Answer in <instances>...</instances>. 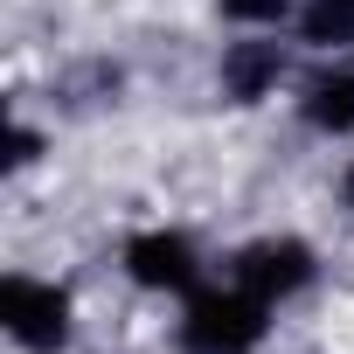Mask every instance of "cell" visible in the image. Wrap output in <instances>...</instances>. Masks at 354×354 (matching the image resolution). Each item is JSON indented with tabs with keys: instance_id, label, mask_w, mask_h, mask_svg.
<instances>
[{
	"instance_id": "6da1fadb",
	"label": "cell",
	"mask_w": 354,
	"mask_h": 354,
	"mask_svg": "<svg viewBox=\"0 0 354 354\" xmlns=\"http://www.w3.org/2000/svg\"><path fill=\"white\" fill-rule=\"evenodd\" d=\"M264 326H271V306L230 278V285H216V292H188L181 354H257Z\"/></svg>"
},
{
	"instance_id": "7a4b0ae2",
	"label": "cell",
	"mask_w": 354,
	"mask_h": 354,
	"mask_svg": "<svg viewBox=\"0 0 354 354\" xmlns=\"http://www.w3.org/2000/svg\"><path fill=\"white\" fill-rule=\"evenodd\" d=\"M0 326L28 354H56L70 340V292L49 278H21V271L0 278Z\"/></svg>"
},
{
	"instance_id": "3957f363",
	"label": "cell",
	"mask_w": 354,
	"mask_h": 354,
	"mask_svg": "<svg viewBox=\"0 0 354 354\" xmlns=\"http://www.w3.org/2000/svg\"><path fill=\"white\" fill-rule=\"evenodd\" d=\"M243 292H257L264 306H278V299H292V292H306L313 285V250L299 243V236H264V243H250V250H236V271H230Z\"/></svg>"
},
{
	"instance_id": "277c9868",
	"label": "cell",
	"mask_w": 354,
	"mask_h": 354,
	"mask_svg": "<svg viewBox=\"0 0 354 354\" xmlns=\"http://www.w3.org/2000/svg\"><path fill=\"white\" fill-rule=\"evenodd\" d=\"M125 271H132V285H146V292H195L202 257H195V243H188L181 230H146V236L125 243Z\"/></svg>"
},
{
	"instance_id": "5b68a950",
	"label": "cell",
	"mask_w": 354,
	"mask_h": 354,
	"mask_svg": "<svg viewBox=\"0 0 354 354\" xmlns=\"http://www.w3.org/2000/svg\"><path fill=\"white\" fill-rule=\"evenodd\" d=\"M278 77H285V49H278V42H230V49H223V91H230L236 104L271 97Z\"/></svg>"
},
{
	"instance_id": "8992f818",
	"label": "cell",
	"mask_w": 354,
	"mask_h": 354,
	"mask_svg": "<svg viewBox=\"0 0 354 354\" xmlns=\"http://www.w3.org/2000/svg\"><path fill=\"white\" fill-rule=\"evenodd\" d=\"M313 132H354V70H319L299 97Z\"/></svg>"
},
{
	"instance_id": "52a82bcc",
	"label": "cell",
	"mask_w": 354,
	"mask_h": 354,
	"mask_svg": "<svg viewBox=\"0 0 354 354\" xmlns=\"http://www.w3.org/2000/svg\"><path fill=\"white\" fill-rule=\"evenodd\" d=\"M299 35L313 49H354V0H306L299 8Z\"/></svg>"
},
{
	"instance_id": "ba28073f",
	"label": "cell",
	"mask_w": 354,
	"mask_h": 354,
	"mask_svg": "<svg viewBox=\"0 0 354 354\" xmlns=\"http://www.w3.org/2000/svg\"><path fill=\"white\" fill-rule=\"evenodd\" d=\"M292 15V0H223V21H243V28H271Z\"/></svg>"
},
{
	"instance_id": "9c48e42d",
	"label": "cell",
	"mask_w": 354,
	"mask_h": 354,
	"mask_svg": "<svg viewBox=\"0 0 354 354\" xmlns=\"http://www.w3.org/2000/svg\"><path fill=\"white\" fill-rule=\"evenodd\" d=\"M35 153H42V139H35L28 125H15V153H8V167H28Z\"/></svg>"
},
{
	"instance_id": "30bf717a",
	"label": "cell",
	"mask_w": 354,
	"mask_h": 354,
	"mask_svg": "<svg viewBox=\"0 0 354 354\" xmlns=\"http://www.w3.org/2000/svg\"><path fill=\"white\" fill-rule=\"evenodd\" d=\"M340 195H347V209H354V167H347V181H340Z\"/></svg>"
}]
</instances>
